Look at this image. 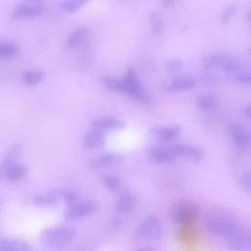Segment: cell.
<instances>
[{"label": "cell", "mask_w": 251, "mask_h": 251, "mask_svg": "<svg viewBox=\"0 0 251 251\" xmlns=\"http://www.w3.org/2000/svg\"><path fill=\"white\" fill-rule=\"evenodd\" d=\"M104 131L92 127L85 134L82 145L87 150L92 149L102 145L105 141Z\"/></svg>", "instance_id": "7c38bea8"}, {"label": "cell", "mask_w": 251, "mask_h": 251, "mask_svg": "<svg viewBox=\"0 0 251 251\" xmlns=\"http://www.w3.org/2000/svg\"><path fill=\"white\" fill-rule=\"evenodd\" d=\"M228 134L234 146L244 151L251 146V131L246 126L240 124H232L228 129Z\"/></svg>", "instance_id": "5b68a950"}, {"label": "cell", "mask_w": 251, "mask_h": 251, "mask_svg": "<svg viewBox=\"0 0 251 251\" xmlns=\"http://www.w3.org/2000/svg\"><path fill=\"white\" fill-rule=\"evenodd\" d=\"M247 116L251 119V104L248 106L245 109Z\"/></svg>", "instance_id": "f35d334b"}, {"label": "cell", "mask_w": 251, "mask_h": 251, "mask_svg": "<svg viewBox=\"0 0 251 251\" xmlns=\"http://www.w3.org/2000/svg\"><path fill=\"white\" fill-rule=\"evenodd\" d=\"M115 158L114 154L107 153L91 159L89 165L93 168H99L110 164Z\"/></svg>", "instance_id": "83f0119b"}, {"label": "cell", "mask_w": 251, "mask_h": 251, "mask_svg": "<svg viewBox=\"0 0 251 251\" xmlns=\"http://www.w3.org/2000/svg\"><path fill=\"white\" fill-rule=\"evenodd\" d=\"M59 200H63L66 203L72 205L76 202L77 199L76 192L72 189L55 188L50 190Z\"/></svg>", "instance_id": "603a6c76"}, {"label": "cell", "mask_w": 251, "mask_h": 251, "mask_svg": "<svg viewBox=\"0 0 251 251\" xmlns=\"http://www.w3.org/2000/svg\"><path fill=\"white\" fill-rule=\"evenodd\" d=\"M92 127L104 131L107 130L123 129L125 124L122 121L111 117L99 118L91 122Z\"/></svg>", "instance_id": "5bb4252c"}, {"label": "cell", "mask_w": 251, "mask_h": 251, "mask_svg": "<svg viewBox=\"0 0 251 251\" xmlns=\"http://www.w3.org/2000/svg\"><path fill=\"white\" fill-rule=\"evenodd\" d=\"M195 84V81L191 78L180 76L175 78L169 84L170 91L176 90H187L192 88Z\"/></svg>", "instance_id": "7402d4cb"}, {"label": "cell", "mask_w": 251, "mask_h": 251, "mask_svg": "<svg viewBox=\"0 0 251 251\" xmlns=\"http://www.w3.org/2000/svg\"><path fill=\"white\" fill-rule=\"evenodd\" d=\"M204 224L212 235L225 242L241 225L231 212L220 208L211 209L206 213Z\"/></svg>", "instance_id": "6da1fadb"}, {"label": "cell", "mask_w": 251, "mask_h": 251, "mask_svg": "<svg viewBox=\"0 0 251 251\" xmlns=\"http://www.w3.org/2000/svg\"><path fill=\"white\" fill-rule=\"evenodd\" d=\"M237 8V5L235 3H231L225 8L221 17V22L222 25H226L229 23L236 13Z\"/></svg>", "instance_id": "d6a6232c"}, {"label": "cell", "mask_w": 251, "mask_h": 251, "mask_svg": "<svg viewBox=\"0 0 251 251\" xmlns=\"http://www.w3.org/2000/svg\"><path fill=\"white\" fill-rule=\"evenodd\" d=\"M136 232L141 237L151 240L159 239L162 234L159 222L154 216H150L145 219L139 225Z\"/></svg>", "instance_id": "52a82bcc"}, {"label": "cell", "mask_w": 251, "mask_h": 251, "mask_svg": "<svg viewBox=\"0 0 251 251\" xmlns=\"http://www.w3.org/2000/svg\"><path fill=\"white\" fill-rule=\"evenodd\" d=\"M175 0H161L162 6L168 8L172 6Z\"/></svg>", "instance_id": "74e56055"}, {"label": "cell", "mask_w": 251, "mask_h": 251, "mask_svg": "<svg viewBox=\"0 0 251 251\" xmlns=\"http://www.w3.org/2000/svg\"><path fill=\"white\" fill-rule=\"evenodd\" d=\"M179 240L185 244L195 243L199 237V232L195 224L179 225L176 231Z\"/></svg>", "instance_id": "4fadbf2b"}, {"label": "cell", "mask_w": 251, "mask_h": 251, "mask_svg": "<svg viewBox=\"0 0 251 251\" xmlns=\"http://www.w3.org/2000/svg\"><path fill=\"white\" fill-rule=\"evenodd\" d=\"M198 207L187 201L178 202L173 206L171 211V219L179 225L196 224L199 218Z\"/></svg>", "instance_id": "3957f363"}, {"label": "cell", "mask_w": 251, "mask_h": 251, "mask_svg": "<svg viewBox=\"0 0 251 251\" xmlns=\"http://www.w3.org/2000/svg\"><path fill=\"white\" fill-rule=\"evenodd\" d=\"M125 93L144 103L150 102L151 99L139 83L133 68L127 69L123 79Z\"/></svg>", "instance_id": "277c9868"}, {"label": "cell", "mask_w": 251, "mask_h": 251, "mask_svg": "<svg viewBox=\"0 0 251 251\" xmlns=\"http://www.w3.org/2000/svg\"><path fill=\"white\" fill-rule=\"evenodd\" d=\"M241 67V65L239 62L227 56L220 67L223 71L226 73L237 71Z\"/></svg>", "instance_id": "836d02e7"}, {"label": "cell", "mask_w": 251, "mask_h": 251, "mask_svg": "<svg viewBox=\"0 0 251 251\" xmlns=\"http://www.w3.org/2000/svg\"><path fill=\"white\" fill-rule=\"evenodd\" d=\"M101 80L103 85L108 89L120 93H125L123 79L120 80L111 76L104 75L101 77Z\"/></svg>", "instance_id": "cb8c5ba5"}, {"label": "cell", "mask_w": 251, "mask_h": 251, "mask_svg": "<svg viewBox=\"0 0 251 251\" xmlns=\"http://www.w3.org/2000/svg\"><path fill=\"white\" fill-rule=\"evenodd\" d=\"M59 199L50 191L47 194L36 196L32 199L33 205L39 207H47L55 205Z\"/></svg>", "instance_id": "44dd1931"}, {"label": "cell", "mask_w": 251, "mask_h": 251, "mask_svg": "<svg viewBox=\"0 0 251 251\" xmlns=\"http://www.w3.org/2000/svg\"><path fill=\"white\" fill-rule=\"evenodd\" d=\"M238 182L243 191L251 194V166L240 175Z\"/></svg>", "instance_id": "4dcf8cb0"}, {"label": "cell", "mask_w": 251, "mask_h": 251, "mask_svg": "<svg viewBox=\"0 0 251 251\" xmlns=\"http://www.w3.org/2000/svg\"><path fill=\"white\" fill-rule=\"evenodd\" d=\"M21 151V147L16 144L12 146L4 156L0 166V172L9 165L16 162Z\"/></svg>", "instance_id": "4316f807"}, {"label": "cell", "mask_w": 251, "mask_h": 251, "mask_svg": "<svg viewBox=\"0 0 251 251\" xmlns=\"http://www.w3.org/2000/svg\"><path fill=\"white\" fill-rule=\"evenodd\" d=\"M147 156L149 160L154 163H170L176 158L170 147H151L148 150Z\"/></svg>", "instance_id": "30bf717a"}, {"label": "cell", "mask_w": 251, "mask_h": 251, "mask_svg": "<svg viewBox=\"0 0 251 251\" xmlns=\"http://www.w3.org/2000/svg\"><path fill=\"white\" fill-rule=\"evenodd\" d=\"M225 243L228 247L236 250H244L251 247V229L241 224Z\"/></svg>", "instance_id": "8992f818"}, {"label": "cell", "mask_w": 251, "mask_h": 251, "mask_svg": "<svg viewBox=\"0 0 251 251\" xmlns=\"http://www.w3.org/2000/svg\"><path fill=\"white\" fill-rule=\"evenodd\" d=\"M31 246L26 242L15 239L6 238L0 242V251H29Z\"/></svg>", "instance_id": "2e32d148"}, {"label": "cell", "mask_w": 251, "mask_h": 251, "mask_svg": "<svg viewBox=\"0 0 251 251\" xmlns=\"http://www.w3.org/2000/svg\"><path fill=\"white\" fill-rule=\"evenodd\" d=\"M96 208V204L91 201L75 202L71 205L70 208L66 212L64 219L67 221L80 219L92 214Z\"/></svg>", "instance_id": "ba28073f"}, {"label": "cell", "mask_w": 251, "mask_h": 251, "mask_svg": "<svg viewBox=\"0 0 251 251\" xmlns=\"http://www.w3.org/2000/svg\"><path fill=\"white\" fill-rule=\"evenodd\" d=\"M19 52V48L11 42H2L0 44V57L7 58L16 55Z\"/></svg>", "instance_id": "f1b7e54d"}, {"label": "cell", "mask_w": 251, "mask_h": 251, "mask_svg": "<svg viewBox=\"0 0 251 251\" xmlns=\"http://www.w3.org/2000/svg\"><path fill=\"white\" fill-rule=\"evenodd\" d=\"M45 11V7L41 5L23 4L16 7L11 12L10 16L12 19L34 18L42 15Z\"/></svg>", "instance_id": "8fae6325"}, {"label": "cell", "mask_w": 251, "mask_h": 251, "mask_svg": "<svg viewBox=\"0 0 251 251\" xmlns=\"http://www.w3.org/2000/svg\"><path fill=\"white\" fill-rule=\"evenodd\" d=\"M170 148L175 158L185 157L193 162L198 163L201 161L203 157L202 151L195 147L179 144Z\"/></svg>", "instance_id": "9c48e42d"}, {"label": "cell", "mask_w": 251, "mask_h": 251, "mask_svg": "<svg viewBox=\"0 0 251 251\" xmlns=\"http://www.w3.org/2000/svg\"><path fill=\"white\" fill-rule=\"evenodd\" d=\"M90 0H65L62 6L70 13H74L89 2Z\"/></svg>", "instance_id": "f546056e"}, {"label": "cell", "mask_w": 251, "mask_h": 251, "mask_svg": "<svg viewBox=\"0 0 251 251\" xmlns=\"http://www.w3.org/2000/svg\"><path fill=\"white\" fill-rule=\"evenodd\" d=\"M150 19L154 34L157 36L162 34L163 31V23L159 13L157 11L152 12Z\"/></svg>", "instance_id": "1f68e13d"}, {"label": "cell", "mask_w": 251, "mask_h": 251, "mask_svg": "<svg viewBox=\"0 0 251 251\" xmlns=\"http://www.w3.org/2000/svg\"><path fill=\"white\" fill-rule=\"evenodd\" d=\"M249 52L251 53V47H250L249 49Z\"/></svg>", "instance_id": "7bdbcfd3"}, {"label": "cell", "mask_w": 251, "mask_h": 251, "mask_svg": "<svg viewBox=\"0 0 251 251\" xmlns=\"http://www.w3.org/2000/svg\"><path fill=\"white\" fill-rule=\"evenodd\" d=\"M75 231L71 226H58L43 230L40 234L41 241L50 246H62L73 240Z\"/></svg>", "instance_id": "7a4b0ae2"}, {"label": "cell", "mask_w": 251, "mask_h": 251, "mask_svg": "<svg viewBox=\"0 0 251 251\" xmlns=\"http://www.w3.org/2000/svg\"><path fill=\"white\" fill-rule=\"evenodd\" d=\"M219 103L217 97L212 95H205L199 97L197 101L198 106L202 110H209L216 107Z\"/></svg>", "instance_id": "484cf974"}, {"label": "cell", "mask_w": 251, "mask_h": 251, "mask_svg": "<svg viewBox=\"0 0 251 251\" xmlns=\"http://www.w3.org/2000/svg\"><path fill=\"white\" fill-rule=\"evenodd\" d=\"M234 80L240 83L251 85V73L240 74L235 77Z\"/></svg>", "instance_id": "8d00e7d4"}, {"label": "cell", "mask_w": 251, "mask_h": 251, "mask_svg": "<svg viewBox=\"0 0 251 251\" xmlns=\"http://www.w3.org/2000/svg\"><path fill=\"white\" fill-rule=\"evenodd\" d=\"M88 32V29L85 27L77 28L71 32L65 40V47L70 49L76 46L86 37Z\"/></svg>", "instance_id": "d6986e66"}, {"label": "cell", "mask_w": 251, "mask_h": 251, "mask_svg": "<svg viewBox=\"0 0 251 251\" xmlns=\"http://www.w3.org/2000/svg\"><path fill=\"white\" fill-rule=\"evenodd\" d=\"M20 77L23 83L28 86H35L44 80L46 74L42 71L26 70L21 72Z\"/></svg>", "instance_id": "e0dca14e"}, {"label": "cell", "mask_w": 251, "mask_h": 251, "mask_svg": "<svg viewBox=\"0 0 251 251\" xmlns=\"http://www.w3.org/2000/svg\"><path fill=\"white\" fill-rule=\"evenodd\" d=\"M102 181L106 188L112 191L117 190L120 184L119 180L110 175L104 176L102 178Z\"/></svg>", "instance_id": "e575fe53"}, {"label": "cell", "mask_w": 251, "mask_h": 251, "mask_svg": "<svg viewBox=\"0 0 251 251\" xmlns=\"http://www.w3.org/2000/svg\"><path fill=\"white\" fill-rule=\"evenodd\" d=\"M183 66V62L178 58H173L167 61L165 67L166 69L171 72H175L180 70Z\"/></svg>", "instance_id": "d590c367"}, {"label": "cell", "mask_w": 251, "mask_h": 251, "mask_svg": "<svg viewBox=\"0 0 251 251\" xmlns=\"http://www.w3.org/2000/svg\"><path fill=\"white\" fill-rule=\"evenodd\" d=\"M133 203V199L130 193L127 190H124L118 199L117 209L122 213H127L132 209Z\"/></svg>", "instance_id": "ffe728a7"}, {"label": "cell", "mask_w": 251, "mask_h": 251, "mask_svg": "<svg viewBox=\"0 0 251 251\" xmlns=\"http://www.w3.org/2000/svg\"><path fill=\"white\" fill-rule=\"evenodd\" d=\"M27 173L28 169L25 164L16 162L7 166L1 172L7 178L13 180L23 178Z\"/></svg>", "instance_id": "ac0fdd59"}, {"label": "cell", "mask_w": 251, "mask_h": 251, "mask_svg": "<svg viewBox=\"0 0 251 251\" xmlns=\"http://www.w3.org/2000/svg\"><path fill=\"white\" fill-rule=\"evenodd\" d=\"M23 0L27 1H31V2H43V1H45V0Z\"/></svg>", "instance_id": "b9f144b4"}, {"label": "cell", "mask_w": 251, "mask_h": 251, "mask_svg": "<svg viewBox=\"0 0 251 251\" xmlns=\"http://www.w3.org/2000/svg\"><path fill=\"white\" fill-rule=\"evenodd\" d=\"M180 131L181 128L178 126L169 127H153L150 129V132L152 135L163 142L175 138Z\"/></svg>", "instance_id": "9a60e30c"}, {"label": "cell", "mask_w": 251, "mask_h": 251, "mask_svg": "<svg viewBox=\"0 0 251 251\" xmlns=\"http://www.w3.org/2000/svg\"><path fill=\"white\" fill-rule=\"evenodd\" d=\"M119 219L118 218H115L113 222V224H112V229H115V228H116L118 225H119Z\"/></svg>", "instance_id": "ab89813d"}, {"label": "cell", "mask_w": 251, "mask_h": 251, "mask_svg": "<svg viewBox=\"0 0 251 251\" xmlns=\"http://www.w3.org/2000/svg\"><path fill=\"white\" fill-rule=\"evenodd\" d=\"M245 20L247 22H251V10L246 15Z\"/></svg>", "instance_id": "60d3db41"}, {"label": "cell", "mask_w": 251, "mask_h": 251, "mask_svg": "<svg viewBox=\"0 0 251 251\" xmlns=\"http://www.w3.org/2000/svg\"><path fill=\"white\" fill-rule=\"evenodd\" d=\"M227 56L221 53H213L204 56L202 59L204 68L209 70L220 66Z\"/></svg>", "instance_id": "d4e9b609"}]
</instances>
